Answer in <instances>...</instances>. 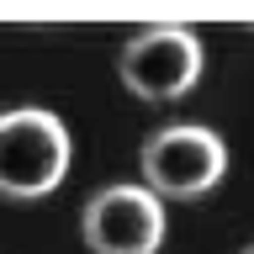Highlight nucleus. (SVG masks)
I'll return each instance as SVG.
<instances>
[{"label":"nucleus","instance_id":"39448f33","mask_svg":"<svg viewBox=\"0 0 254 254\" xmlns=\"http://www.w3.org/2000/svg\"><path fill=\"white\" fill-rule=\"evenodd\" d=\"M244 254H254V244H249V249H244Z\"/></svg>","mask_w":254,"mask_h":254},{"label":"nucleus","instance_id":"7ed1b4c3","mask_svg":"<svg viewBox=\"0 0 254 254\" xmlns=\"http://www.w3.org/2000/svg\"><path fill=\"white\" fill-rule=\"evenodd\" d=\"M117 74L138 101H180L201 79V37L190 27H143L117 53Z\"/></svg>","mask_w":254,"mask_h":254},{"label":"nucleus","instance_id":"f257e3e1","mask_svg":"<svg viewBox=\"0 0 254 254\" xmlns=\"http://www.w3.org/2000/svg\"><path fill=\"white\" fill-rule=\"evenodd\" d=\"M69 170V127L43 106L0 111V196L37 201Z\"/></svg>","mask_w":254,"mask_h":254},{"label":"nucleus","instance_id":"20e7f679","mask_svg":"<svg viewBox=\"0 0 254 254\" xmlns=\"http://www.w3.org/2000/svg\"><path fill=\"white\" fill-rule=\"evenodd\" d=\"M79 233L90 254H159L164 201L148 186H106L85 201Z\"/></svg>","mask_w":254,"mask_h":254},{"label":"nucleus","instance_id":"f03ea898","mask_svg":"<svg viewBox=\"0 0 254 254\" xmlns=\"http://www.w3.org/2000/svg\"><path fill=\"white\" fill-rule=\"evenodd\" d=\"M143 186L154 196H175V201H196L206 190H217V180L228 175V143L201 122L159 127L143 138L138 154Z\"/></svg>","mask_w":254,"mask_h":254}]
</instances>
